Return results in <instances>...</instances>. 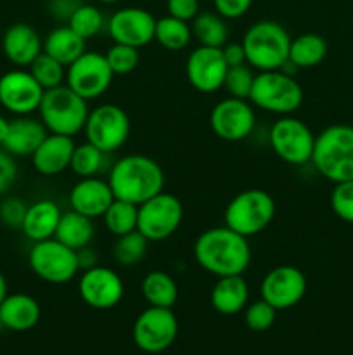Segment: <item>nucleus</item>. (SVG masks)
Here are the masks:
<instances>
[{"label":"nucleus","mask_w":353,"mask_h":355,"mask_svg":"<svg viewBox=\"0 0 353 355\" xmlns=\"http://www.w3.org/2000/svg\"><path fill=\"white\" fill-rule=\"evenodd\" d=\"M194 260L215 277L242 276L251 263V246L248 238L227 225L201 232L194 243Z\"/></svg>","instance_id":"f257e3e1"},{"label":"nucleus","mask_w":353,"mask_h":355,"mask_svg":"<svg viewBox=\"0 0 353 355\" xmlns=\"http://www.w3.org/2000/svg\"><path fill=\"white\" fill-rule=\"evenodd\" d=\"M107 182L116 200L142 205L165 191V172L156 159L145 155H125L107 172Z\"/></svg>","instance_id":"f03ea898"},{"label":"nucleus","mask_w":353,"mask_h":355,"mask_svg":"<svg viewBox=\"0 0 353 355\" xmlns=\"http://www.w3.org/2000/svg\"><path fill=\"white\" fill-rule=\"evenodd\" d=\"M310 163L329 182L353 180V127L334 123L315 135Z\"/></svg>","instance_id":"7ed1b4c3"},{"label":"nucleus","mask_w":353,"mask_h":355,"mask_svg":"<svg viewBox=\"0 0 353 355\" xmlns=\"http://www.w3.org/2000/svg\"><path fill=\"white\" fill-rule=\"evenodd\" d=\"M246 62L256 71L282 69L289 59L291 35L280 23L262 19L244 31L241 40Z\"/></svg>","instance_id":"20e7f679"},{"label":"nucleus","mask_w":353,"mask_h":355,"mask_svg":"<svg viewBox=\"0 0 353 355\" xmlns=\"http://www.w3.org/2000/svg\"><path fill=\"white\" fill-rule=\"evenodd\" d=\"M303 99V87L291 73L284 69H272L256 71L248 101L255 106V110L277 116H287L300 110Z\"/></svg>","instance_id":"39448f33"},{"label":"nucleus","mask_w":353,"mask_h":355,"mask_svg":"<svg viewBox=\"0 0 353 355\" xmlns=\"http://www.w3.org/2000/svg\"><path fill=\"white\" fill-rule=\"evenodd\" d=\"M89 111V101L73 92L64 83L45 90L38 107V116L48 134L75 137L83 132Z\"/></svg>","instance_id":"423d86ee"},{"label":"nucleus","mask_w":353,"mask_h":355,"mask_svg":"<svg viewBox=\"0 0 353 355\" xmlns=\"http://www.w3.org/2000/svg\"><path fill=\"white\" fill-rule=\"evenodd\" d=\"M277 205L265 189H246L235 194L224 211V225L244 238L265 231L275 218Z\"/></svg>","instance_id":"0eeeda50"},{"label":"nucleus","mask_w":353,"mask_h":355,"mask_svg":"<svg viewBox=\"0 0 353 355\" xmlns=\"http://www.w3.org/2000/svg\"><path fill=\"white\" fill-rule=\"evenodd\" d=\"M28 266L38 279L48 284H66L80 274L75 250L55 238L33 243L28 253Z\"/></svg>","instance_id":"6e6552de"},{"label":"nucleus","mask_w":353,"mask_h":355,"mask_svg":"<svg viewBox=\"0 0 353 355\" xmlns=\"http://www.w3.org/2000/svg\"><path fill=\"white\" fill-rule=\"evenodd\" d=\"M83 134L87 142L106 155H113L123 148L130 137V118L118 104H99L89 111Z\"/></svg>","instance_id":"1a4fd4ad"},{"label":"nucleus","mask_w":353,"mask_h":355,"mask_svg":"<svg viewBox=\"0 0 353 355\" xmlns=\"http://www.w3.org/2000/svg\"><path fill=\"white\" fill-rule=\"evenodd\" d=\"M183 220V205L175 194L161 191L138 205L137 231L149 243L165 241L180 229Z\"/></svg>","instance_id":"9d476101"},{"label":"nucleus","mask_w":353,"mask_h":355,"mask_svg":"<svg viewBox=\"0 0 353 355\" xmlns=\"http://www.w3.org/2000/svg\"><path fill=\"white\" fill-rule=\"evenodd\" d=\"M269 142L279 159L293 166L310 163L315 146V134L300 118L287 114L273 121L269 132Z\"/></svg>","instance_id":"9b49d317"},{"label":"nucleus","mask_w":353,"mask_h":355,"mask_svg":"<svg viewBox=\"0 0 353 355\" xmlns=\"http://www.w3.org/2000/svg\"><path fill=\"white\" fill-rule=\"evenodd\" d=\"M114 73L102 52L85 51L66 68V85L85 101H96L109 90Z\"/></svg>","instance_id":"f8f14e48"},{"label":"nucleus","mask_w":353,"mask_h":355,"mask_svg":"<svg viewBox=\"0 0 353 355\" xmlns=\"http://www.w3.org/2000/svg\"><path fill=\"white\" fill-rule=\"evenodd\" d=\"M179 335V321L172 309L151 307L137 315L132 329L134 342L142 352L159 354L173 345Z\"/></svg>","instance_id":"ddd939ff"},{"label":"nucleus","mask_w":353,"mask_h":355,"mask_svg":"<svg viewBox=\"0 0 353 355\" xmlns=\"http://www.w3.org/2000/svg\"><path fill=\"white\" fill-rule=\"evenodd\" d=\"M256 127L255 106L248 99L224 97L210 113V128L225 142H241L253 134Z\"/></svg>","instance_id":"4468645a"},{"label":"nucleus","mask_w":353,"mask_h":355,"mask_svg":"<svg viewBox=\"0 0 353 355\" xmlns=\"http://www.w3.org/2000/svg\"><path fill=\"white\" fill-rule=\"evenodd\" d=\"M44 92L30 69L14 68L0 76V106L14 116L37 113Z\"/></svg>","instance_id":"2eb2a0df"},{"label":"nucleus","mask_w":353,"mask_h":355,"mask_svg":"<svg viewBox=\"0 0 353 355\" xmlns=\"http://www.w3.org/2000/svg\"><path fill=\"white\" fill-rule=\"evenodd\" d=\"M156 17L144 7H121L107 17L106 31L113 44L130 45L141 51L154 42Z\"/></svg>","instance_id":"dca6fc26"},{"label":"nucleus","mask_w":353,"mask_h":355,"mask_svg":"<svg viewBox=\"0 0 353 355\" xmlns=\"http://www.w3.org/2000/svg\"><path fill=\"white\" fill-rule=\"evenodd\" d=\"M78 295L89 307L96 311H109L123 300L125 283L116 270L96 266L80 272Z\"/></svg>","instance_id":"f3484780"},{"label":"nucleus","mask_w":353,"mask_h":355,"mask_svg":"<svg viewBox=\"0 0 353 355\" xmlns=\"http://www.w3.org/2000/svg\"><path fill=\"white\" fill-rule=\"evenodd\" d=\"M307 277L294 266H279L263 276L260 295L275 311H287L300 304L307 295Z\"/></svg>","instance_id":"a211bd4d"},{"label":"nucleus","mask_w":353,"mask_h":355,"mask_svg":"<svg viewBox=\"0 0 353 355\" xmlns=\"http://www.w3.org/2000/svg\"><path fill=\"white\" fill-rule=\"evenodd\" d=\"M228 66L225 62L221 49L197 45L185 61V76L194 90L203 94H213L224 89Z\"/></svg>","instance_id":"6ab92c4d"},{"label":"nucleus","mask_w":353,"mask_h":355,"mask_svg":"<svg viewBox=\"0 0 353 355\" xmlns=\"http://www.w3.org/2000/svg\"><path fill=\"white\" fill-rule=\"evenodd\" d=\"M114 201V194L111 191L107 179L102 177H85L78 179V182L69 189L68 203L69 208L85 217L102 218L109 205Z\"/></svg>","instance_id":"aec40b11"},{"label":"nucleus","mask_w":353,"mask_h":355,"mask_svg":"<svg viewBox=\"0 0 353 355\" xmlns=\"http://www.w3.org/2000/svg\"><path fill=\"white\" fill-rule=\"evenodd\" d=\"M2 52L16 68H28L44 52V38L28 23H14L2 37Z\"/></svg>","instance_id":"412c9836"},{"label":"nucleus","mask_w":353,"mask_h":355,"mask_svg":"<svg viewBox=\"0 0 353 355\" xmlns=\"http://www.w3.org/2000/svg\"><path fill=\"white\" fill-rule=\"evenodd\" d=\"M75 146V137L47 134V137L30 156L35 172L44 177L61 175L62 172L69 170Z\"/></svg>","instance_id":"4be33fe9"},{"label":"nucleus","mask_w":353,"mask_h":355,"mask_svg":"<svg viewBox=\"0 0 353 355\" xmlns=\"http://www.w3.org/2000/svg\"><path fill=\"white\" fill-rule=\"evenodd\" d=\"M47 134V128L42 123L40 118H33L31 114L16 116L10 120L9 132L0 148L10 153L14 158H24V156L33 155L35 149L42 144Z\"/></svg>","instance_id":"5701e85b"},{"label":"nucleus","mask_w":353,"mask_h":355,"mask_svg":"<svg viewBox=\"0 0 353 355\" xmlns=\"http://www.w3.org/2000/svg\"><path fill=\"white\" fill-rule=\"evenodd\" d=\"M42 318L40 304L28 293H9L0 304V324L10 331H30Z\"/></svg>","instance_id":"b1692460"},{"label":"nucleus","mask_w":353,"mask_h":355,"mask_svg":"<svg viewBox=\"0 0 353 355\" xmlns=\"http://www.w3.org/2000/svg\"><path fill=\"white\" fill-rule=\"evenodd\" d=\"M62 210L52 200H37L28 205L21 231L30 241H44L54 238L55 229L61 220Z\"/></svg>","instance_id":"393cba45"},{"label":"nucleus","mask_w":353,"mask_h":355,"mask_svg":"<svg viewBox=\"0 0 353 355\" xmlns=\"http://www.w3.org/2000/svg\"><path fill=\"white\" fill-rule=\"evenodd\" d=\"M249 300V284L244 276L217 277L210 293L211 307L221 315L242 312Z\"/></svg>","instance_id":"a878e982"},{"label":"nucleus","mask_w":353,"mask_h":355,"mask_svg":"<svg viewBox=\"0 0 353 355\" xmlns=\"http://www.w3.org/2000/svg\"><path fill=\"white\" fill-rule=\"evenodd\" d=\"M87 51V40L80 37L68 24L52 28L44 38V52L68 68L73 61Z\"/></svg>","instance_id":"bb28decb"},{"label":"nucleus","mask_w":353,"mask_h":355,"mask_svg":"<svg viewBox=\"0 0 353 355\" xmlns=\"http://www.w3.org/2000/svg\"><path fill=\"white\" fill-rule=\"evenodd\" d=\"M54 238L62 245L78 252V250L92 245L93 238H96V224L92 218L69 208L68 211H62Z\"/></svg>","instance_id":"cd10ccee"},{"label":"nucleus","mask_w":353,"mask_h":355,"mask_svg":"<svg viewBox=\"0 0 353 355\" xmlns=\"http://www.w3.org/2000/svg\"><path fill=\"white\" fill-rule=\"evenodd\" d=\"M327 42L318 33H301L291 38L289 62L296 69H310L320 64L327 55Z\"/></svg>","instance_id":"c85d7f7f"},{"label":"nucleus","mask_w":353,"mask_h":355,"mask_svg":"<svg viewBox=\"0 0 353 355\" xmlns=\"http://www.w3.org/2000/svg\"><path fill=\"white\" fill-rule=\"evenodd\" d=\"M190 30L197 45H204V47L221 49L230 37L227 19L220 16L217 10H201L190 21Z\"/></svg>","instance_id":"c756f323"},{"label":"nucleus","mask_w":353,"mask_h":355,"mask_svg":"<svg viewBox=\"0 0 353 355\" xmlns=\"http://www.w3.org/2000/svg\"><path fill=\"white\" fill-rule=\"evenodd\" d=\"M141 291L144 300L151 307L173 309L179 300V286L172 274L165 270H151L144 276L141 283Z\"/></svg>","instance_id":"7c9ffc66"},{"label":"nucleus","mask_w":353,"mask_h":355,"mask_svg":"<svg viewBox=\"0 0 353 355\" xmlns=\"http://www.w3.org/2000/svg\"><path fill=\"white\" fill-rule=\"evenodd\" d=\"M192 40V30L190 23L182 19H176L173 16H163L156 19L154 28V42L159 47L166 51L179 52L183 51Z\"/></svg>","instance_id":"2f4dec72"},{"label":"nucleus","mask_w":353,"mask_h":355,"mask_svg":"<svg viewBox=\"0 0 353 355\" xmlns=\"http://www.w3.org/2000/svg\"><path fill=\"white\" fill-rule=\"evenodd\" d=\"M107 156L99 148H96L90 142H82V144L75 146L73 151L71 163H69V170L80 179L85 177H100V173L106 170L107 166Z\"/></svg>","instance_id":"473e14b6"},{"label":"nucleus","mask_w":353,"mask_h":355,"mask_svg":"<svg viewBox=\"0 0 353 355\" xmlns=\"http://www.w3.org/2000/svg\"><path fill=\"white\" fill-rule=\"evenodd\" d=\"M68 26L71 30H75L76 33L82 38H85L87 42L90 38H96L106 30L107 19L104 16L102 10L96 6V3H85L82 2L78 6V9L73 12V16L69 17Z\"/></svg>","instance_id":"72a5a7b5"},{"label":"nucleus","mask_w":353,"mask_h":355,"mask_svg":"<svg viewBox=\"0 0 353 355\" xmlns=\"http://www.w3.org/2000/svg\"><path fill=\"white\" fill-rule=\"evenodd\" d=\"M137 218H138V207L128 201L116 200L102 215V222L107 231L118 238V236L128 234L132 231H137Z\"/></svg>","instance_id":"f704fd0d"},{"label":"nucleus","mask_w":353,"mask_h":355,"mask_svg":"<svg viewBox=\"0 0 353 355\" xmlns=\"http://www.w3.org/2000/svg\"><path fill=\"white\" fill-rule=\"evenodd\" d=\"M149 241L138 231L118 236L113 245V259L123 267H134L144 260Z\"/></svg>","instance_id":"c9c22d12"},{"label":"nucleus","mask_w":353,"mask_h":355,"mask_svg":"<svg viewBox=\"0 0 353 355\" xmlns=\"http://www.w3.org/2000/svg\"><path fill=\"white\" fill-rule=\"evenodd\" d=\"M30 73L33 75V78L40 83V87L44 90L55 89L59 85H64L66 83V66L61 64L59 61H55L54 58H51L48 54L42 52L30 66H28Z\"/></svg>","instance_id":"e433bc0d"},{"label":"nucleus","mask_w":353,"mask_h":355,"mask_svg":"<svg viewBox=\"0 0 353 355\" xmlns=\"http://www.w3.org/2000/svg\"><path fill=\"white\" fill-rule=\"evenodd\" d=\"M104 55H106L107 64H109L114 76L130 75L132 71H135V68L138 66V61H141V52H138V49L123 44H113L104 52Z\"/></svg>","instance_id":"4c0bfd02"},{"label":"nucleus","mask_w":353,"mask_h":355,"mask_svg":"<svg viewBox=\"0 0 353 355\" xmlns=\"http://www.w3.org/2000/svg\"><path fill=\"white\" fill-rule=\"evenodd\" d=\"M255 69L249 64L232 66L225 75L224 89L230 97H239V99H249L253 82H255Z\"/></svg>","instance_id":"58836bf2"},{"label":"nucleus","mask_w":353,"mask_h":355,"mask_svg":"<svg viewBox=\"0 0 353 355\" xmlns=\"http://www.w3.org/2000/svg\"><path fill=\"white\" fill-rule=\"evenodd\" d=\"M275 318L277 311L269 304V302L263 300V298L246 305L244 309V322L251 331H266V329H270L273 326Z\"/></svg>","instance_id":"ea45409f"},{"label":"nucleus","mask_w":353,"mask_h":355,"mask_svg":"<svg viewBox=\"0 0 353 355\" xmlns=\"http://www.w3.org/2000/svg\"><path fill=\"white\" fill-rule=\"evenodd\" d=\"M331 208L339 220L353 224V180L334 184L331 193Z\"/></svg>","instance_id":"a19ab883"},{"label":"nucleus","mask_w":353,"mask_h":355,"mask_svg":"<svg viewBox=\"0 0 353 355\" xmlns=\"http://www.w3.org/2000/svg\"><path fill=\"white\" fill-rule=\"evenodd\" d=\"M28 203H24L21 198L9 196L0 201V222L10 229H21L26 215Z\"/></svg>","instance_id":"79ce46f5"},{"label":"nucleus","mask_w":353,"mask_h":355,"mask_svg":"<svg viewBox=\"0 0 353 355\" xmlns=\"http://www.w3.org/2000/svg\"><path fill=\"white\" fill-rule=\"evenodd\" d=\"M17 179V163L10 153L0 148V198L14 186Z\"/></svg>","instance_id":"37998d69"},{"label":"nucleus","mask_w":353,"mask_h":355,"mask_svg":"<svg viewBox=\"0 0 353 355\" xmlns=\"http://www.w3.org/2000/svg\"><path fill=\"white\" fill-rule=\"evenodd\" d=\"M255 0H213V9L225 19H239L246 16Z\"/></svg>","instance_id":"c03bdc74"},{"label":"nucleus","mask_w":353,"mask_h":355,"mask_svg":"<svg viewBox=\"0 0 353 355\" xmlns=\"http://www.w3.org/2000/svg\"><path fill=\"white\" fill-rule=\"evenodd\" d=\"M168 16L190 23L201 12L199 0H166Z\"/></svg>","instance_id":"a18cd8bd"},{"label":"nucleus","mask_w":353,"mask_h":355,"mask_svg":"<svg viewBox=\"0 0 353 355\" xmlns=\"http://www.w3.org/2000/svg\"><path fill=\"white\" fill-rule=\"evenodd\" d=\"M82 0H48V12L61 24H68L69 17L73 16Z\"/></svg>","instance_id":"49530a36"},{"label":"nucleus","mask_w":353,"mask_h":355,"mask_svg":"<svg viewBox=\"0 0 353 355\" xmlns=\"http://www.w3.org/2000/svg\"><path fill=\"white\" fill-rule=\"evenodd\" d=\"M221 54H224V59L225 62H227L228 68H232V66L248 64V62H246L244 47H242L241 42H227V44L221 47Z\"/></svg>","instance_id":"de8ad7c7"},{"label":"nucleus","mask_w":353,"mask_h":355,"mask_svg":"<svg viewBox=\"0 0 353 355\" xmlns=\"http://www.w3.org/2000/svg\"><path fill=\"white\" fill-rule=\"evenodd\" d=\"M76 257H78L80 272H82V270L92 269V267L99 266V263H97V252L92 248V245L78 250V252H76Z\"/></svg>","instance_id":"09e8293b"},{"label":"nucleus","mask_w":353,"mask_h":355,"mask_svg":"<svg viewBox=\"0 0 353 355\" xmlns=\"http://www.w3.org/2000/svg\"><path fill=\"white\" fill-rule=\"evenodd\" d=\"M9 125H10V120H7L6 116L0 114V146H2L3 141H6L7 132H9Z\"/></svg>","instance_id":"8fccbe9b"},{"label":"nucleus","mask_w":353,"mask_h":355,"mask_svg":"<svg viewBox=\"0 0 353 355\" xmlns=\"http://www.w3.org/2000/svg\"><path fill=\"white\" fill-rule=\"evenodd\" d=\"M9 295V288H7V279L2 272H0V304L3 302V298Z\"/></svg>","instance_id":"3c124183"},{"label":"nucleus","mask_w":353,"mask_h":355,"mask_svg":"<svg viewBox=\"0 0 353 355\" xmlns=\"http://www.w3.org/2000/svg\"><path fill=\"white\" fill-rule=\"evenodd\" d=\"M93 2L106 3V6H111V3H118V2H121V0H93Z\"/></svg>","instance_id":"603ef678"}]
</instances>
